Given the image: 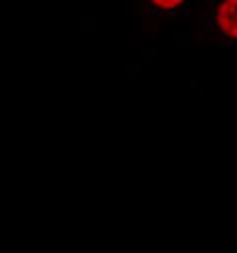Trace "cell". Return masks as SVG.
<instances>
[{"instance_id":"obj_1","label":"cell","mask_w":237,"mask_h":253,"mask_svg":"<svg viewBox=\"0 0 237 253\" xmlns=\"http://www.w3.org/2000/svg\"><path fill=\"white\" fill-rule=\"evenodd\" d=\"M205 32L223 45H237V0H209Z\"/></svg>"},{"instance_id":"obj_2","label":"cell","mask_w":237,"mask_h":253,"mask_svg":"<svg viewBox=\"0 0 237 253\" xmlns=\"http://www.w3.org/2000/svg\"><path fill=\"white\" fill-rule=\"evenodd\" d=\"M144 10L152 16H176L180 14L190 0H142Z\"/></svg>"}]
</instances>
